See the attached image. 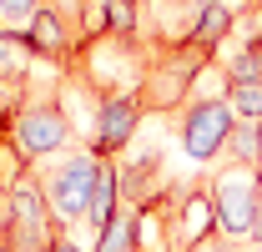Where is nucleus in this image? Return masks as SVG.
I'll use <instances>...</instances> for the list:
<instances>
[{
  "label": "nucleus",
  "instance_id": "ddd939ff",
  "mask_svg": "<svg viewBox=\"0 0 262 252\" xmlns=\"http://www.w3.org/2000/svg\"><path fill=\"white\" fill-rule=\"evenodd\" d=\"M252 247L262 252V166H257V227H252Z\"/></svg>",
  "mask_w": 262,
  "mask_h": 252
},
{
  "label": "nucleus",
  "instance_id": "9b49d317",
  "mask_svg": "<svg viewBox=\"0 0 262 252\" xmlns=\"http://www.w3.org/2000/svg\"><path fill=\"white\" fill-rule=\"evenodd\" d=\"M40 5H46V0H0V31H20L26 35V26H31V15Z\"/></svg>",
  "mask_w": 262,
  "mask_h": 252
},
{
  "label": "nucleus",
  "instance_id": "f03ea898",
  "mask_svg": "<svg viewBox=\"0 0 262 252\" xmlns=\"http://www.w3.org/2000/svg\"><path fill=\"white\" fill-rule=\"evenodd\" d=\"M101 152L96 146H86V141H76V146H66L61 157L40 161L35 166V182L46 192V202H51V217L61 232H81L86 227V212H91V192H96V177H101Z\"/></svg>",
  "mask_w": 262,
  "mask_h": 252
},
{
  "label": "nucleus",
  "instance_id": "423d86ee",
  "mask_svg": "<svg viewBox=\"0 0 262 252\" xmlns=\"http://www.w3.org/2000/svg\"><path fill=\"white\" fill-rule=\"evenodd\" d=\"M91 35H141V0H86V40Z\"/></svg>",
  "mask_w": 262,
  "mask_h": 252
},
{
  "label": "nucleus",
  "instance_id": "2eb2a0df",
  "mask_svg": "<svg viewBox=\"0 0 262 252\" xmlns=\"http://www.w3.org/2000/svg\"><path fill=\"white\" fill-rule=\"evenodd\" d=\"M15 91H20V86H15ZM15 91L0 96V136H5V116H10V101H15Z\"/></svg>",
  "mask_w": 262,
  "mask_h": 252
},
{
  "label": "nucleus",
  "instance_id": "4468645a",
  "mask_svg": "<svg viewBox=\"0 0 262 252\" xmlns=\"http://www.w3.org/2000/svg\"><path fill=\"white\" fill-rule=\"evenodd\" d=\"M51 252H91V247H81V242H76V237H71V232H61V237H56V242H51Z\"/></svg>",
  "mask_w": 262,
  "mask_h": 252
},
{
  "label": "nucleus",
  "instance_id": "f8f14e48",
  "mask_svg": "<svg viewBox=\"0 0 262 252\" xmlns=\"http://www.w3.org/2000/svg\"><path fill=\"white\" fill-rule=\"evenodd\" d=\"M192 252H257L252 242H232V237H222V232H212V237H202Z\"/></svg>",
  "mask_w": 262,
  "mask_h": 252
},
{
  "label": "nucleus",
  "instance_id": "20e7f679",
  "mask_svg": "<svg viewBox=\"0 0 262 252\" xmlns=\"http://www.w3.org/2000/svg\"><path fill=\"white\" fill-rule=\"evenodd\" d=\"M207 192H212L217 232L232 237V242H252V227H257V166L222 161L217 172H207Z\"/></svg>",
  "mask_w": 262,
  "mask_h": 252
},
{
  "label": "nucleus",
  "instance_id": "f257e3e1",
  "mask_svg": "<svg viewBox=\"0 0 262 252\" xmlns=\"http://www.w3.org/2000/svg\"><path fill=\"white\" fill-rule=\"evenodd\" d=\"M5 146L26 166H40V161L61 157L66 146H76V121L61 101V81H51V86L26 81L15 91L10 116H5Z\"/></svg>",
  "mask_w": 262,
  "mask_h": 252
},
{
  "label": "nucleus",
  "instance_id": "9d476101",
  "mask_svg": "<svg viewBox=\"0 0 262 252\" xmlns=\"http://www.w3.org/2000/svg\"><path fill=\"white\" fill-rule=\"evenodd\" d=\"M227 106L237 121H262V81H232Z\"/></svg>",
  "mask_w": 262,
  "mask_h": 252
},
{
  "label": "nucleus",
  "instance_id": "1a4fd4ad",
  "mask_svg": "<svg viewBox=\"0 0 262 252\" xmlns=\"http://www.w3.org/2000/svg\"><path fill=\"white\" fill-rule=\"evenodd\" d=\"M222 161H237V166H262V121H237L227 141V157Z\"/></svg>",
  "mask_w": 262,
  "mask_h": 252
},
{
  "label": "nucleus",
  "instance_id": "6e6552de",
  "mask_svg": "<svg viewBox=\"0 0 262 252\" xmlns=\"http://www.w3.org/2000/svg\"><path fill=\"white\" fill-rule=\"evenodd\" d=\"M217 61L227 71V81H262V40L227 46V51H217Z\"/></svg>",
  "mask_w": 262,
  "mask_h": 252
},
{
  "label": "nucleus",
  "instance_id": "7ed1b4c3",
  "mask_svg": "<svg viewBox=\"0 0 262 252\" xmlns=\"http://www.w3.org/2000/svg\"><path fill=\"white\" fill-rule=\"evenodd\" d=\"M171 131H177V146L187 152V161L196 166H212V161L227 157V141L237 131L227 96H192L171 111Z\"/></svg>",
  "mask_w": 262,
  "mask_h": 252
},
{
  "label": "nucleus",
  "instance_id": "0eeeda50",
  "mask_svg": "<svg viewBox=\"0 0 262 252\" xmlns=\"http://www.w3.org/2000/svg\"><path fill=\"white\" fill-rule=\"evenodd\" d=\"M31 66H35V51L20 31H0V91H15L31 81Z\"/></svg>",
  "mask_w": 262,
  "mask_h": 252
},
{
  "label": "nucleus",
  "instance_id": "39448f33",
  "mask_svg": "<svg viewBox=\"0 0 262 252\" xmlns=\"http://www.w3.org/2000/svg\"><path fill=\"white\" fill-rule=\"evenodd\" d=\"M141 101L136 91H116V96H96V111H91V131H86V146H96L101 157H121L141 126Z\"/></svg>",
  "mask_w": 262,
  "mask_h": 252
}]
</instances>
